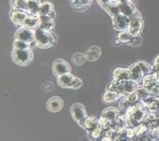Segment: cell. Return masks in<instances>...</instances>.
Returning <instances> with one entry per match:
<instances>
[{
    "mask_svg": "<svg viewBox=\"0 0 159 141\" xmlns=\"http://www.w3.org/2000/svg\"><path fill=\"white\" fill-rule=\"evenodd\" d=\"M143 26L142 20L139 17H134L130 19V25L128 30L133 36L139 35Z\"/></svg>",
    "mask_w": 159,
    "mask_h": 141,
    "instance_id": "obj_15",
    "label": "cell"
},
{
    "mask_svg": "<svg viewBox=\"0 0 159 141\" xmlns=\"http://www.w3.org/2000/svg\"><path fill=\"white\" fill-rule=\"evenodd\" d=\"M9 5L12 9L20 10L28 12V0H10Z\"/></svg>",
    "mask_w": 159,
    "mask_h": 141,
    "instance_id": "obj_22",
    "label": "cell"
},
{
    "mask_svg": "<svg viewBox=\"0 0 159 141\" xmlns=\"http://www.w3.org/2000/svg\"><path fill=\"white\" fill-rule=\"evenodd\" d=\"M42 2L40 0H28V12L29 14L37 15Z\"/></svg>",
    "mask_w": 159,
    "mask_h": 141,
    "instance_id": "obj_23",
    "label": "cell"
},
{
    "mask_svg": "<svg viewBox=\"0 0 159 141\" xmlns=\"http://www.w3.org/2000/svg\"><path fill=\"white\" fill-rule=\"evenodd\" d=\"M117 134V131L111 128L105 130L104 132L103 136L101 140H116Z\"/></svg>",
    "mask_w": 159,
    "mask_h": 141,
    "instance_id": "obj_30",
    "label": "cell"
},
{
    "mask_svg": "<svg viewBox=\"0 0 159 141\" xmlns=\"http://www.w3.org/2000/svg\"><path fill=\"white\" fill-rule=\"evenodd\" d=\"M141 42H142V38L140 36L137 35V36H133L129 43L133 45H139L140 44Z\"/></svg>",
    "mask_w": 159,
    "mask_h": 141,
    "instance_id": "obj_35",
    "label": "cell"
},
{
    "mask_svg": "<svg viewBox=\"0 0 159 141\" xmlns=\"http://www.w3.org/2000/svg\"><path fill=\"white\" fill-rule=\"evenodd\" d=\"M99 127H101L104 130L110 129L111 127L112 121L106 117H104L101 116L99 119Z\"/></svg>",
    "mask_w": 159,
    "mask_h": 141,
    "instance_id": "obj_31",
    "label": "cell"
},
{
    "mask_svg": "<svg viewBox=\"0 0 159 141\" xmlns=\"http://www.w3.org/2000/svg\"><path fill=\"white\" fill-rule=\"evenodd\" d=\"M40 22V20L39 16L29 14L25 19L22 26L25 27L29 29L35 30L39 27Z\"/></svg>",
    "mask_w": 159,
    "mask_h": 141,
    "instance_id": "obj_18",
    "label": "cell"
},
{
    "mask_svg": "<svg viewBox=\"0 0 159 141\" xmlns=\"http://www.w3.org/2000/svg\"><path fill=\"white\" fill-rule=\"evenodd\" d=\"M40 28L51 31L55 27V17L52 16H40Z\"/></svg>",
    "mask_w": 159,
    "mask_h": 141,
    "instance_id": "obj_16",
    "label": "cell"
},
{
    "mask_svg": "<svg viewBox=\"0 0 159 141\" xmlns=\"http://www.w3.org/2000/svg\"><path fill=\"white\" fill-rule=\"evenodd\" d=\"M52 70L53 75L55 76L58 77L61 75L71 73V66L68 61L62 58H58L53 61Z\"/></svg>",
    "mask_w": 159,
    "mask_h": 141,
    "instance_id": "obj_5",
    "label": "cell"
},
{
    "mask_svg": "<svg viewBox=\"0 0 159 141\" xmlns=\"http://www.w3.org/2000/svg\"><path fill=\"white\" fill-rule=\"evenodd\" d=\"M136 63H137L139 65V66L141 68L143 73L148 71L149 66L145 63H144L143 61H138Z\"/></svg>",
    "mask_w": 159,
    "mask_h": 141,
    "instance_id": "obj_37",
    "label": "cell"
},
{
    "mask_svg": "<svg viewBox=\"0 0 159 141\" xmlns=\"http://www.w3.org/2000/svg\"><path fill=\"white\" fill-rule=\"evenodd\" d=\"M120 96L116 92L106 91L102 96V101L106 104L112 103L116 102Z\"/></svg>",
    "mask_w": 159,
    "mask_h": 141,
    "instance_id": "obj_25",
    "label": "cell"
},
{
    "mask_svg": "<svg viewBox=\"0 0 159 141\" xmlns=\"http://www.w3.org/2000/svg\"><path fill=\"white\" fill-rule=\"evenodd\" d=\"M136 82L131 79L113 80L107 86L106 91L117 93L120 96H127L128 94L136 91Z\"/></svg>",
    "mask_w": 159,
    "mask_h": 141,
    "instance_id": "obj_1",
    "label": "cell"
},
{
    "mask_svg": "<svg viewBox=\"0 0 159 141\" xmlns=\"http://www.w3.org/2000/svg\"><path fill=\"white\" fill-rule=\"evenodd\" d=\"M100 6L104 9L107 6L111 4V0H97Z\"/></svg>",
    "mask_w": 159,
    "mask_h": 141,
    "instance_id": "obj_36",
    "label": "cell"
},
{
    "mask_svg": "<svg viewBox=\"0 0 159 141\" xmlns=\"http://www.w3.org/2000/svg\"><path fill=\"white\" fill-rule=\"evenodd\" d=\"M129 69L130 75V79L135 82L139 81L142 78L143 73L139 65L135 63L130 65Z\"/></svg>",
    "mask_w": 159,
    "mask_h": 141,
    "instance_id": "obj_21",
    "label": "cell"
},
{
    "mask_svg": "<svg viewBox=\"0 0 159 141\" xmlns=\"http://www.w3.org/2000/svg\"><path fill=\"white\" fill-rule=\"evenodd\" d=\"M133 37V35L130 33L128 30L121 31L117 35V39L120 42V43H129Z\"/></svg>",
    "mask_w": 159,
    "mask_h": 141,
    "instance_id": "obj_27",
    "label": "cell"
},
{
    "mask_svg": "<svg viewBox=\"0 0 159 141\" xmlns=\"http://www.w3.org/2000/svg\"><path fill=\"white\" fill-rule=\"evenodd\" d=\"M30 45L31 43L15 39L12 43V48L19 50H27L31 48Z\"/></svg>",
    "mask_w": 159,
    "mask_h": 141,
    "instance_id": "obj_28",
    "label": "cell"
},
{
    "mask_svg": "<svg viewBox=\"0 0 159 141\" xmlns=\"http://www.w3.org/2000/svg\"><path fill=\"white\" fill-rule=\"evenodd\" d=\"M131 104L130 103H129L127 100L124 98L123 99H122L120 102H119V107L121 110L122 111H126V109L128 108V107L129 106H130Z\"/></svg>",
    "mask_w": 159,
    "mask_h": 141,
    "instance_id": "obj_34",
    "label": "cell"
},
{
    "mask_svg": "<svg viewBox=\"0 0 159 141\" xmlns=\"http://www.w3.org/2000/svg\"><path fill=\"white\" fill-rule=\"evenodd\" d=\"M35 45L41 49H48L52 47L55 42L56 39L51 31L38 27L35 30Z\"/></svg>",
    "mask_w": 159,
    "mask_h": 141,
    "instance_id": "obj_2",
    "label": "cell"
},
{
    "mask_svg": "<svg viewBox=\"0 0 159 141\" xmlns=\"http://www.w3.org/2000/svg\"><path fill=\"white\" fill-rule=\"evenodd\" d=\"M35 30L29 29L25 27L21 26L15 32L14 39L32 43L35 42Z\"/></svg>",
    "mask_w": 159,
    "mask_h": 141,
    "instance_id": "obj_6",
    "label": "cell"
},
{
    "mask_svg": "<svg viewBox=\"0 0 159 141\" xmlns=\"http://www.w3.org/2000/svg\"><path fill=\"white\" fill-rule=\"evenodd\" d=\"M42 89L45 92H50L53 89V84L52 82L47 81L42 84Z\"/></svg>",
    "mask_w": 159,
    "mask_h": 141,
    "instance_id": "obj_33",
    "label": "cell"
},
{
    "mask_svg": "<svg viewBox=\"0 0 159 141\" xmlns=\"http://www.w3.org/2000/svg\"><path fill=\"white\" fill-rule=\"evenodd\" d=\"M85 55L88 61H95L100 58L101 55V49L97 45H93L87 50Z\"/></svg>",
    "mask_w": 159,
    "mask_h": 141,
    "instance_id": "obj_17",
    "label": "cell"
},
{
    "mask_svg": "<svg viewBox=\"0 0 159 141\" xmlns=\"http://www.w3.org/2000/svg\"><path fill=\"white\" fill-rule=\"evenodd\" d=\"M29 14L28 12L23 11L11 9L9 12V17L14 24L21 27Z\"/></svg>",
    "mask_w": 159,
    "mask_h": 141,
    "instance_id": "obj_11",
    "label": "cell"
},
{
    "mask_svg": "<svg viewBox=\"0 0 159 141\" xmlns=\"http://www.w3.org/2000/svg\"><path fill=\"white\" fill-rule=\"evenodd\" d=\"M104 130L102 129L101 127H98V128L93 130L92 131L88 133V139L90 140H101L103 134Z\"/></svg>",
    "mask_w": 159,
    "mask_h": 141,
    "instance_id": "obj_24",
    "label": "cell"
},
{
    "mask_svg": "<svg viewBox=\"0 0 159 141\" xmlns=\"http://www.w3.org/2000/svg\"><path fill=\"white\" fill-rule=\"evenodd\" d=\"M138 98H139V94L136 91H133L125 96V99L130 104H133L135 103V102L138 100Z\"/></svg>",
    "mask_w": 159,
    "mask_h": 141,
    "instance_id": "obj_32",
    "label": "cell"
},
{
    "mask_svg": "<svg viewBox=\"0 0 159 141\" xmlns=\"http://www.w3.org/2000/svg\"><path fill=\"white\" fill-rule=\"evenodd\" d=\"M113 80H122L130 79V75L129 68L122 67H116L112 71Z\"/></svg>",
    "mask_w": 159,
    "mask_h": 141,
    "instance_id": "obj_13",
    "label": "cell"
},
{
    "mask_svg": "<svg viewBox=\"0 0 159 141\" xmlns=\"http://www.w3.org/2000/svg\"><path fill=\"white\" fill-rule=\"evenodd\" d=\"M118 6L120 14L125 15L129 17L132 16L135 12V7L130 1L121 2L118 4Z\"/></svg>",
    "mask_w": 159,
    "mask_h": 141,
    "instance_id": "obj_19",
    "label": "cell"
},
{
    "mask_svg": "<svg viewBox=\"0 0 159 141\" xmlns=\"http://www.w3.org/2000/svg\"><path fill=\"white\" fill-rule=\"evenodd\" d=\"M101 116L106 117L111 121L115 120L120 116V111L114 106H109L105 108L101 113Z\"/></svg>",
    "mask_w": 159,
    "mask_h": 141,
    "instance_id": "obj_20",
    "label": "cell"
},
{
    "mask_svg": "<svg viewBox=\"0 0 159 141\" xmlns=\"http://www.w3.org/2000/svg\"><path fill=\"white\" fill-rule=\"evenodd\" d=\"M11 55L14 63L20 66L29 65L32 61L34 57L32 48L19 50L12 48Z\"/></svg>",
    "mask_w": 159,
    "mask_h": 141,
    "instance_id": "obj_3",
    "label": "cell"
},
{
    "mask_svg": "<svg viewBox=\"0 0 159 141\" xmlns=\"http://www.w3.org/2000/svg\"><path fill=\"white\" fill-rule=\"evenodd\" d=\"M57 82L60 88L63 89H78L83 85L81 78L75 76L71 73H67L57 77Z\"/></svg>",
    "mask_w": 159,
    "mask_h": 141,
    "instance_id": "obj_4",
    "label": "cell"
},
{
    "mask_svg": "<svg viewBox=\"0 0 159 141\" xmlns=\"http://www.w3.org/2000/svg\"><path fill=\"white\" fill-rule=\"evenodd\" d=\"M104 10L111 16V18L113 17H115L120 14L118 4H113V3H111L109 6H107L104 9Z\"/></svg>",
    "mask_w": 159,
    "mask_h": 141,
    "instance_id": "obj_29",
    "label": "cell"
},
{
    "mask_svg": "<svg viewBox=\"0 0 159 141\" xmlns=\"http://www.w3.org/2000/svg\"><path fill=\"white\" fill-rule=\"evenodd\" d=\"M111 19L112 25L114 29L120 32L129 29L130 22V17L119 14V15L113 17Z\"/></svg>",
    "mask_w": 159,
    "mask_h": 141,
    "instance_id": "obj_7",
    "label": "cell"
},
{
    "mask_svg": "<svg viewBox=\"0 0 159 141\" xmlns=\"http://www.w3.org/2000/svg\"><path fill=\"white\" fill-rule=\"evenodd\" d=\"M38 16H48L55 17L53 4L48 1L42 2Z\"/></svg>",
    "mask_w": 159,
    "mask_h": 141,
    "instance_id": "obj_14",
    "label": "cell"
},
{
    "mask_svg": "<svg viewBox=\"0 0 159 141\" xmlns=\"http://www.w3.org/2000/svg\"><path fill=\"white\" fill-rule=\"evenodd\" d=\"M70 112L73 119L77 124L88 116L85 106L80 102H75L71 106Z\"/></svg>",
    "mask_w": 159,
    "mask_h": 141,
    "instance_id": "obj_8",
    "label": "cell"
},
{
    "mask_svg": "<svg viewBox=\"0 0 159 141\" xmlns=\"http://www.w3.org/2000/svg\"><path fill=\"white\" fill-rule=\"evenodd\" d=\"M93 0H70L71 6L78 12L87 11L92 5Z\"/></svg>",
    "mask_w": 159,
    "mask_h": 141,
    "instance_id": "obj_12",
    "label": "cell"
},
{
    "mask_svg": "<svg viewBox=\"0 0 159 141\" xmlns=\"http://www.w3.org/2000/svg\"><path fill=\"white\" fill-rule=\"evenodd\" d=\"M71 62L76 66H81L83 65L87 60L86 55L83 53L77 52L74 53L71 57Z\"/></svg>",
    "mask_w": 159,
    "mask_h": 141,
    "instance_id": "obj_26",
    "label": "cell"
},
{
    "mask_svg": "<svg viewBox=\"0 0 159 141\" xmlns=\"http://www.w3.org/2000/svg\"><path fill=\"white\" fill-rule=\"evenodd\" d=\"M78 125L88 133L99 127V119L92 116H87Z\"/></svg>",
    "mask_w": 159,
    "mask_h": 141,
    "instance_id": "obj_10",
    "label": "cell"
},
{
    "mask_svg": "<svg viewBox=\"0 0 159 141\" xmlns=\"http://www.w3.org/2000/svg\"><path fill=\"white\" fill-rule=\"evenodd\" d=\"M64 106L63 99L58 96H53L50 98L46 103L47 109L52 113L60 112Z\"/></svg>",
    "mask_w": 159,
    "mask_h": 141,
    "instance_id": "obj_9",
    "label": "cell"
}]
</instances>
